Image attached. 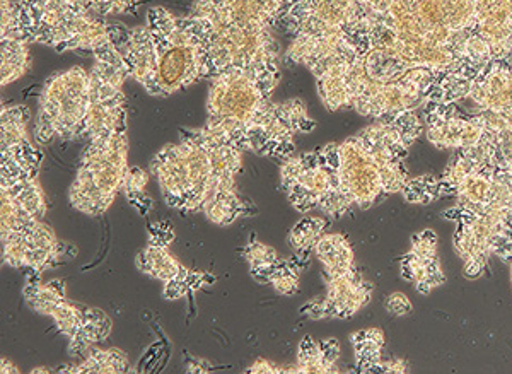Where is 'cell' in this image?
I'll return each mask as SVG.
<instances>
[{
    "mask_svg": "<svg viewBox=\"0 0 512 374\" xmlns=\"http://www.w3.org/2000/svg\"><path fill=\"white\" fill-rule=\"evenodd\" d=\"M454 223L453 246L466 279L475 281L489 269L490 258H512V170H499L489 200L475 209L454 205L444 212Z\"/></svg>",
    "mask_w": 512,
    "mask_h": 374,
    "instance_id": "1",
    "label": "cell"
},
{
    "mask_svg": "<svg viewBox=\"0 0 512 374\" xmlns=\"http://www.w3.org/2000/svg\"><path fill=\"white\" fill-rule=\"evenodd\" d=\"M338 147V187L326 192L318 204L328 219L345 216L354 207L369 209L393 193H402L410 178L403 161H381L357 135L340 142Z\"/></svg>",
    "mask_w": 512,
    "mask_h": 374,
    "instance_id": "2",
    "label": "cell"
},
{
    "mask_svg": "<svg viewBox=\"0 0 512 374\" xmlns=\"http://www.w3.org/2000/svg\"><path fill=\"white\" fill-rule=\"evenodd\" d=\"M89 105V72L72 67L48 79L40 96L38 123L52 127L65 141L76 139Z\"/></svg>",
    "mask_w": 512,
    "mask_h": 374,
    "instance_id": "3",
    "label": "cell"
},
{
    "mask_svg": "<svg viewBox=\"0 0 512 374\" xmlns=\"http://www.w3.org/2000/svg\"><path fill=\"white\" fill-rule=\"evenodd\" d=\"M268 101L245 69L231 67L212 79L207 113L210 118H236L251 125L258 108Z\"/></svg>",
    "mask_w": 512,
    "mask_h": 374,
    "instance_id": "4",
    "label": "cell"
},
{
    "mask_svg": "<svg viewBox=\"0 0 512 374\" xmlns=\"http://www.w3.org/2000/svg\"><path fill=\"white\" fill-rule=\"evenodd\" d=\"M424 134L431 146L441 151H465L480 142L485 132L483 113H466L454 105H427Z\"/></svg>",
    "mask_w": 512,
    "mask_h": 374,
    "instance_id": "5",
    "label": "cell"
},
{
    "mask_svg": "<svg viewBox=\"0 0 512 374\" xmlns=\"http://www.w3.org/2000/svg\"><path fill=\"white\" fill-rule=\"evenodd\" d=\"M437 234L434 229H422L412 236L410 250L400 258V272L405 281L414 284L415 291L429 296L446 282L443 265L437 255Z\"/></svg>",
    "mask_w": 512,
    "mask_h": 374,
    "instance_id": "6",
    "label": "cell"
},
{
    "mask_svg": "<svg viewBox=\"0 0 512 374\" xmlns=\"http://www.w3.org/2000/svg\"><path fill=\"white\" fill-rule=\"evenodd\" d=\"M466 100L478 112L497 113L512 122V65L492 62L472 81Z\"/></svg>",
    "mask_w": 512,
    "mask_h": 374,
    "instance_id": "7",
    "label": "cell"
},
{
    "mask_svg": "<svg viewBox=\"0 0 512 374\" xmlns=\"http://www.w3.org/2000/svg\"><path fill=\"white\" fill-rule=\"evenodd\" d=\"M152 175L158 176L159 187L169 207L183 212L185 195L190 192L185 146L168 144L154 156L151 163Z\"/></svg>",
    "mask_w": 512,
    "mask_h": 374,
    "instance_id": "8",
    "label": "cell"
},
{
    "mask_svg": "<svg viewBox=\"0 0 512 374\" xmlns=\"http://www.w3.org/2000/svg\"><path fill=\"white\" fill-rule=\"evenodd\" d=\"M326 282L325 318L347 320L362 310L373 298L374 287L357 269L337 275Z\"/></svg>",
    "mask_w": 512,
    "mask_h": 374,
    "instance_id": "9",
    "label": "cell"
},
{
    "mask_svg": "<svg viewBox=\"0 0 512 374\" xmlns=\"http://www.w3.org/2000/svg\"><path fill=\"white\" fill-rule=\"evenodd\" d=\"M158 79L166 96L202 79L200 45L169 47L159 53Z\"/></svg>",
    "mask_w": 512,
    "mask_h": 374,
    "instance_id": "10",
    "label": "cell"
},
{
    "mask_svg": "<svg viewBox=\"0 0 512 374\" xmlns=\"http://www.w3.org/2000/svg\"><path fill=\"white\" fill-rule=\"evenodd\" d=\"M323 265V279L328 281L337 275L349 274L355 267V255L344 234L325 233L313 248Z\"/></svg>",
    "mask_w": 512,
    "mask_h": 374,
    "instance_id": "11",
    "label": "cell"
},
{
    "mask_svg": "<svg viewBox=\"0 0 512 374\" xmlns=\"http://www.w3.org/2000/svg\"><path fill=\"white\" fill-rule=\"evenodd\" d=\"M30 43L18 38H0V84L18 81L31 67Z\"/></svg>",
    "mask_w": 512,
    "mask_h": 374,
    "instance_id": "12",
    "label": "cell"
},
{
    "mask_svg": "<svg viewBox=\"0 0 512 374\" xmlns=\"http://www.w3.org/2000/svg\"><path fill=\"white\" fill-rule=\"evenodd\" d=\"M354 345L355 364L361 373H378L383 363L384 334L379 328H367L350 335Z\"/></svg>",
    "mask_w": 512,
    "mask_h": 374,
    "instance_id": "13",
    "label": "cell"
},
{
    "mask_svg": "<svg viewBox=\"0 0 512 374\" xmlns=\"http://www.w3.org/2000/svg\"><path fill=\"white\" fill-rule=\"evenodd\" d=\"M135 267L142 274L151 275V277L161 282H168L178 275L181 263L168 252V248L147 245L144 250L137 253Z\"/></svg>",
    "mask_w": 512,
    "mask_h": 374,
    "instance_id": "14",
    "label": "cell"
},
{
    "mask_svg": "<svg viewBox=\"0 0 512 374\" xmlns=\"http://www.w3.org/2000/svg\"><path fill=\"white\" fill-rule=\"evenodd\" d=\"M478 113V112H477ZM483 113L485 134L494 147L495 158L502 170H512V122L502 115Z\"/></svg>",
    "mask_w": 512,
    "mask_h": 374,
    "instance_id": "15",
    "label": "cell"
},
{
    "mask_svg": "<svg viewBox=\"0 0 512 374\" xmlns=\"http://www.w3.org/2000/svg\"><path fill=\"white\" fill-rule=\"evenodd\" d=\"M130 371L128 357L120 349H96L91 347L86 359L76 366V374H122Z\"/></svg>",
    "mask_w": 512,
    "mask_h": 374,
    "instance_id": "16",
    "label": "cell"
},
{
    "mask_svg": "<svg viewBox=\"0 0 512 374\" xmlns=\"http://www.w3.org/2000/svg\"><path fill=\"white\" fill-rule=\"evenodd\" d=\"M2 190H6L12 199L18 200L19 204L23 205L24 209L36 219L41 221L47 214V200H45V193L38 182V176L26 173L16 185L2 188Z\"/></svg>",
    "mask_w": 512,
    "mask_h": 374,
    "instance_id": "17",
    "label": "cell"
},
{
    "mask_svg": "<svg viewBox=\"0 0 512 374\" xmlns=\"http://www.w3.org/2000/svg\"><path fill=\"white\" fill-rule=\"evenodd\" d=\"M328 226V217H304L292 228L289 243L296 252H311Z\"/></svg>",
    "mask_w": 512,
    "mask_h": 374,
    "instance_id": "18",
    "label": "cell"
},
{
    "mask_svg": "<svg viewBox=\"0 0 512 374\" xmlns=\"http://www.w3.org/2000/svg\"><path fill=\"white\" fill-rule=\"evenodd\" d=\"M294 373L297 374H326L338 373L337 366H330L325 363L321 356L320 344L313 340L311 335H306L297 349V363L294 366Z\"/></svg>",
    "mask_w": 512,
    "mask_h": 374,
    "instance_id": "19",
    "label": "cell"
},
{
    "mask_svg": "<svg viewBox=\"0 0 512 374\" xmlns=\"http://www.w3.org/2000/svg\"><path fill=\"white\" fill-rule=\"evenodd\" d=\"M403 199L408 204L427 205L441 197V176L422 175L408 178L407 185L402 190Z\"/></svg>",
    "mask_w": 512,
    "mask_h": 374,
    "instance_id": "20",
    "label": "cell"
},
{
    "mask_svg": "<svg viewBox=\"0 0 512 374\" xmlns=\"http://www.w3.org/2000/svg\"><path fill=\"white\" fill-rule=\"evenodd\" d=\"M301 267L294 262V258L279 260L275 270L272 286L282 296H294L299 293V282H301Z\"/></svg>",
    "mask_w": 512,
    "mask_h": 374,
    "instance_id": "21",
    "label": "cell"
},
{
    "mask_svg": "<svg viewBox=\"0 0 512 374\" xmlns=\"http://www.w3.org/2000/svg\"><path fill=\"white\" fill-rule=\"evenodd\" d=\"M52 318L59 328L60 334L70 339L81 328L84 313H82V308L70 303L69 299H64L53 311Z\"/></svg>",
    "mask_w": 512,
    "mask_h": 374,
    "instance_id": "22",
    "label": "cell"
},
{
    "mask_svg": "<svg viewBox=\"0 0 512 374\" xmlns=\"http://www.w3.org/2000/svg\"><path fill=\"white\" fill-rule=\"evenodd\" d=\"M246 262L250 263V267L255 265H263V263H277L280 260L279 253L272 246L265 245L262 241L256 240L255 236L251 238L250 243L243 250Z\"/></svg>",
    "mask_w": 512,
    "mask_h": 374,
    "instance_id": "23",
    "label": "cell"
},
{
    "mask_svg": "<svg viewBox=\"0 0 512 374\" xmlns=\"http://www.w3.org/2000/svg\"><path fill=\"white\" fill-rule=\"evenodd\" d=\"M28 123H0V144L2 152L9 151L11 147L18 146L28 139Z\"/></svg>",
    "mask_w": 512,
    "mask_h": 374,
    "instance_id": "24",
    "label": "cell"
},
{
    "mask_svg": "<svg viewBox=\"0 0 512 374\" xmlns=\"http://www.w3.org/2000/svg\"><path fill=\"white\" fill-rule=\"evenodd\" d=\"M147 183H149V175H147L146 171L139 168V166L128 168L122 190V192H125V197H127L128 202L144 192Z\"/></svg>",
    "mask_w": 512,
    "mask_h": 374,
    "instance_id": "25",
    "label": "cell"
},
{
    "mask_svg": "<svg viewBox=\"0 0 512 374\" xmlns=\"http://www.w3.org/2000/svg\"><path fill=\"white\" fill-rule=\"evenodd\" d=\"M82 313H84V318L93 325L98 342H103L110 337L113 323L105 311L99 310V308H82Z\"/></svg>",
    "mask_w": 512,
    "mask_h": 374,
    "instance_id": "26",
    "label": "cell"
},
{
    "mask_svg": "<svg viewBox=\"0 0 512 374\" xmlns=\"http://www.w3.org/2000/svg\"><path fill=\"white\" fill-rule=\"evenodd\" d=\"M149 243L147 245L161 246L168 248L175 241V231L168 221H158V223L149 224Z\"/></svg>",
    "mask_w": 512,
    "mask_h": 374,
    "instance_id": "27",
    "label": "cell"
},
{
    "mask_svg": "<svg viewBox=\"0 0 512 374\" xmlns=\"http://www.w3.org/2000/svg\"><path fill=\"white\" fill-rule=\"evenodd\" d=\"M303 171V161L301 156H292V158L286 159L282 166H280V187L284 192H289L292 185L297 182V178Z\"/></svg>",
    "mask_w": 512,
    "mask_h": 374,
    "instance_id": "28",
    "label": "cell"
},
{
    "mask_svg": "<svg viewBox=\"0 0 512 374\" xmlns=\"http://www.w3.org/2000/svg\"><path fill=\"white\" fill-rule=\"evenodd\" d=\"M384 308L393 316H407L414 310L412 301L408 299L407 294L403 293L390 294L384 301Z\"/></svg>",
    "mask_w": 512,
    "mask_h": 374,
    "instance_id": "29",
    "label": "cell"
},
{
    "mask_svg": "<svg viewBox=\"0 0 512 374\" xmlns=\"http://www.w3.org/2000/svg\"><path fill=\"white\" fill-rule=\"evenodd\" d=\"M30 118L31 112L26 106H2L0 112V123H28Z\"/></svg>",
    "mask_w": 512,
    "mask_h": 374,
    "instance_id": "30",
    "label": "cell"
},
{
    "mask_svg": "<svg viewBox=\"0 0 512 374\" xmlns=\"http://www.w3.org/2000/svg\"><path fill=\"white\" fill-rule=\"evenodd\" d=\"M188 294H190V289H188L187 282L180 277L164 282L163 298L166 301H176V299L185 298Z\"/></svg>",
    "mask_w": 512,
    "mask_h": 374,
    "instance_id": "31",
    "label": "cell"
},
{
    "mask_svg": "<svg viewBox=\"0 0 512 374\" xmlns=\"http://www.w3.org/2000/svg\"><path fill=\"white\" fill-rule=\"evenodd\" d=\"M190 293H195L198 289L207 286V284H214L216 277L209 275L207 272H197V270H188L187 277H185Z\"/></svg>",
    "mask_w": 512,
    "mask_h": 374,
    "instance_id": "32",
    "label": "cell"
},
{
    "mask_svg": "<svg viewBox=\"0 0 512 374\" xmlns=\"http://www.w3.org/2000/svg\"><path fill=\"white\" fill-rule=\"evenodd\" d=\"M320 344L321 356L326 364L337 366L338 357H340V344L337 339H326L318 342Z\"/></svg>",
    "mask_w": 512,
    "mask_h": 374,
    "instance_id": "33",
    "label": "cell"
},
{
    "mask_svg": "<svg viewBox=\"0 0 512 374\" xmlns=\"http://www.w3.org/2000/svg\"><path fill=\"white\" fill-rule=\"evenodd\" d=\"M277 263H263V265L250 267L251 277H253L256 282H260V284H272L275 270H277Z\"/></svg>",
    "mask_w": 512,
    "mask_h": 374,
    "instance_id": "34",
    "label": "cell"
},
{
    "mask_svg": "<svg viewBox=\"0 0 512 374\" xmlns=\"http://www.w3.org/2000/svg\"><path fill=\"white\" fill-rule=\"evenodd\" d=\"M301 313L311 320H325V301L323 298H315L301 308Z\"/></svg>",
    "mask_w": 512,
    "mask_h": 374,
    "instance_id": "35",
    "label": "cell"
},
{
    "mask_svg": "<svg viewBox=\"0 0 512 374\" xmlns=\"http://www.w3.org/2000/svg\"><path fill=\"white\" fill-rule=\"evenodd\" d=\"M246 373L280 374L284 373V368H279L274 363H270L267 359L260 357V359H256L255 363L251 364L250 368L246 369Z\"/></svg>",
    "mask_w": 512,
    "mask_h": 374,
    "instance_id": "36",
    "label": "cell"
},
{
    "mask_svg": "<svg viewBox=\"0 0 512 374\" xmlns=\"http://www.w3.org/2000/svg\"><path fill=\"white\" fill-rule=\"evenodd\" d=\"M130 204H132L135 211L139 212L140 216L146 217L152 211V207H154V200H152L151 195L142 192L135 199L130 200Z\"/></svg>",
    "mask_w": 512,
    "mask_h": 374,
    "instance_id": "37",
    "label": "cell"
},
{
    "mask_svg": "<svg viewBox=\"0 0 512 374\" xmlns=\"http://www.w3.org/2000/svg\"><path fill=\"white\" fill-rule=\"evenodd\" d=\"M408 364L403 359H390V361H383L379 364L378 373H407Z\"/></svg>",
    "mask_w": 512,
    "mask_h": 374,
    "instance_id": "38",
    "label": "cell"
},
{
    "mask_svg": "<svg viewBox=\"0 0 512 374\" xmlns=\"http://www.w3.org/2000/svg\"><path fill=\"white\" fill-rule=\"evenodd\" d=\"M212 368H214V366H212L209 361H205V359H195V357H188L187 364H185L187 373H210Z\"/></svg>",
    "mask_w": 512,
    "mask_h": 374,
    "instance_id": "39",
    "label": "cell"
},
{
    "mask_svg": "<svg viewBox=\"0 0 512 374\" xmlns=\"http://www.w3.org/2000/svg\"><path fill=\"white\" fill-rule=\"evenodd\" d=\"M0 373H2V374H9V373L18 374L19 368H18V366H16V364L11 363V361H9V359H6V357H4V359H2V361H0Z\"/></svg>",
    "mask_w": 512,
    "mask_h": 374,
    "instance_id": "40",
    "label": "cell"
},
{
    "mask_svg": "<svg viewBox=\"0 0 512 374\" xmlns=\"http://www.w3.org/2000/svg\"><path fill=\"white\" fill-rule=\"evenodd\" d=\"M316 129V122L313 118L304 117L301 122H299V132H303V134H308V132H313Z\"/></svg>",
    "mask_w": 512,
    "mask_h": 374,
    "instance_id": "41",
    "label": "cell"
},
{
    "mask_svg": "<svg viewBox=\"0 0 512 374\" xmlns=\"http://www.w3.org/2000/svg\"><path fill=\"white\" fill-rule=\"evenodd\" d=\"M38 373L47 374V373H50V369H47V368L31 369V374H38Z\"/></svg>",
    "mask_w": 512,
    "mask_h": 374,
    "instance_id": "42",
    "label": "cell"
},
{
    "mask_svg": "<svg viewBox=\"0 0 512 374\" xmlns=\"http://www.w3.org/2000/svg\"><path fill=\"white\" fill-rule=\"evenodd\" d=\"M509 270H511V287H512V258H511V262H509Z\"/></svg>",
    "mask_w": 512,
    "mask_h": 374,
    "instance_id": "43",
    "label": "cell"
}]
</instances>
